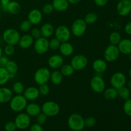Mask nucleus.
Segmentation results:
<instances>
[{
    "mask_svg": "<svg viewBox=\"0 0 131 131\" xmlns=\"http://www.w3.org/2000/svg\"><path fill=\"white\" fill-rule=\"evenodd\" d=\"M28 101L23 94L15 95L13 96L9 102L10 109L16 113L23 112L24 110H25Z\"/></svg>",
    "mask_w": 131,
    "mask_h": 131,
    "instance_id": "f257e3e1",
    "label": "nucleus"
},
{
    "mask_svg": "<svg viewBox=\"0 0 131 131\" xmlns=\"http://www.w3.org/2000/svg\"><path fill=\"white\" fill-rule=\"evenodd\" d=\"M68 126L72 131H81L84 129V118L79 113H73L67 120Z\"/></svg>",
    "mask_w": 131,
    "mask_h": 131,
    "instance_id": "f03ea898",
    "label": "nucleus"
},
{
    "mask_svg": "<svg viewBox=\"0 0 131 131\" xmlns=\"http://www.w3.org/2000/svg\"><path fill=\"white\" fill-rule=\"evenodd\" d=\"M20 35L17 29L14 28H8L5 29L2 35L3 40L6 44L16 46L19 43Z\"/></svg>",
    "mask_w": 131,
    "mask_h": 131,
    "instance_id": "7ed1b4c3",
    "label": "nucleus"
},
{
    "mask_svg": "<svg viewBox=\"0 0 131 131\" xmlns=\"http://www.w3.org/2000/svg\"><path fill=\"white\" fill-rule=\"evenodd\" d=\"M42 112L47 117L57 116L60 111V107L57 102L52 101H46L41 106Z\"/></svg>",
    "mask_w": 131,
    "mask_h": 131,
    "instance_id": "20e7f679",
    "label": "nucleus"
},
{
    "mask_svg": "<svg viewBox=\"0 0 131 131\" xmlns=\"http://www.w3.org/2000/svg\"><path fill=\"white\" fill-rule=\"evenodd\" d=\"M50 70L47 67H40L37 69L34 74V81L37 84H46L50 81L51 76Z\"/></svg>",
    "mask_w": 131,
    "mask_h": 131,
    "instance_id": "39448f33",
    "label": "nucleus"
},
{
    "mask_svg": "<svg viewBox=\"0 0 131 131\" xmlns=\"http://www.w3.org/2000/svg\"><path fill=\"white\" fill-rule=\"evenodd\" d=\"M88 63V60L84 54H78L72 58L70 65L74 68L75 71H81L86 67Z\"/></svg>",
    "mask_w": 131,
    "mask_h": 131,
    "instance_id": "423d86ee",
    "label": "nucleus"
},
{
    "mask_svg": "<svg viewBox=\"0 0 131 131\" xmlns=\"http://www.w3.org/2000/svg\"><path fill=\"white\" fill-rule=\"evenodd\" d=\"M87 29V24L83 19H77L73 22L71 26V33L76 37L84 35Z\"/></svg>",
    "mask_w": 131,
    "mask_h": 131,
    "instance_id": "0eeeda50",
    "label": "nucleus"
},
{
    "mask_svg": "<svg viewBox=\"0 0 131 131\" xmlns=\"http://www.w3.org/2000/svg\"><path fill=\"white\" fill-rule=\"evenodd\" d=\"M55 38H57L61 43L69 42L71 38V31L65 25H60L54 30Z\"/></svg>",
    "mask_w": 131,
    "mask_h": 131,
    "instance_id": "6e6552de",
    "label": "nucleus"
},
{
    "mask_svg": "<svg viewBox=\"0 0 131 131\" xmlns=\"http://www.w3.org/2000/svg\"><path fill=\"white\" fill-rule=\"evenodd\" d=\"M120 54L117 46L110 44L106 47L104 51V58L107 62L112 63L118 60Z\"/></svg>",
    "mask_w": 131,
    "mask_h": 131,
    "instance_id": "1a4fd4ad",
    "label": "nucleus"
},
{
    "mask_svg": "<svg viewBox=\"0 0 131 131\" xmlns=\"http://www.w3.org/2000/svg\"><path fill=\"white\" fill-rule=\"evenodd\" d=\"M17 129L20 130H24L29 127L31 124V116H29L26 113H19L14 120Z\"/></svg>",
    "mask_w": 131,
    "mask_h": 131,
    "instance_id": "9d476101",
    "label": "nucleus"
},
{
    "mask_svg": "<svg viewBox=\"0 0 131 131\" xmlns=\"http://www.w3.org/2000/svg\"><path fill=\"white\" fill-rule=\"evenodd\" d=\"M126 83V75L121 72H117L114 73L110 78V84H111V86L117 90L125 86Z\"/></svg>",
    "mask_w": 131,
    "mask_h": 131,
    "instance_id": "9b49d317",
    "label": "nucleus"
},
{
    "mask_svg": "<svg viewBox=\"0 0 131 131\" xmlns=\"http://www.w3.org/2000/svg\"><path fill=\"white\" fill-rule=\"evenodd\" d=\"M91 89L96 93H101L106 88L105 81L101 75H95L91 79L90 83Z\"/></svg>",
    "mask_w": 131,
    "mask_h": 131,
    "instance_id": "f8f14e48",
    "label": "nucleus"
},
{
    "mask_svg": "<svg viewBox=\"0 0 131 131\" xmlns=\"http://www.w3.org/2000/svg\"><path fill=\"white\" fill-rule=\"evenodd\" d=\"M35 51L38 54H44L49 49V40L47 38L41 37L35 40L33 43Z\"/></svg>",
    "mask_w": 131,
    "mask_h": 131,
    "instance_id": "ddd939ff",
    "label": "nucleus"
},
{
    "mask_svg": "<svg viewBox=\"0 0 131 131\" xmlns=\"http://www.w3.org/2000/svg\"><path fill=\"white\" fill-rule=\"evenodd\" d=\"M116 9L120 16H127L131 12V1L129 0H120L116 5Z\"/></svg>",
    "mask_w": 131,
    "mask_h": 131,
    "instance_id": "4468645a",
    "label": "nucleus"
},
{
    "mask_svg": "<svg viewBox=\"0 0 131 131\" xmlns=\"http://www.w3.org/2000/svg\"><path fill=\"white\" fill-rule=\"evenodd\" d=\"M48 66L54 70H58L64 64V59L60 54H53L47 60Z\"/></svg>",
    "mask_w": 131,
    "mask_h": 131,
    "instance_id": "2eb2a0df",
    "label": "nucleus"
},
{
    "mask_svg": "<svg viewBox=\"0 0 131 131\" xmlns=\"http://www.w3.org/2000/svg\"><path fill=\"white\" fill-rule=\"evenodd\" d=\"M43 14L39 9L35 8L31 10L28 15V20L32 25H37L42 22Z\"/></svg>",
    "mask_w": 131,
    "mask_h": 131,
    "instance_id": "dca6fc26",
    "label": "nucleus"
},
{
    "mask_svg": "<svg viewBox=\"0 0 131 131\" xmlns=\"http://www.w3.org/2000/svg\"><path fill=\"white\" fill-rule=\"evenodd\" d=\"M23 95L28 101H34L39 97L40 93L37 87L29 86L25 88Z\"/></svg>",
    "mask_w": 131,
    "mask_h": 131,
    "instance_id": "f3484780",
    "label": "nucleus"
},
{
    "mask_svg": "<svg viewBox=\"0 0 131 131\" xmlns=\"http://www.w3.org/2000/svg\"><path fill=\"white\" fill-rule=\"evenodd\" d=\"M107 63L104 59H97L93 61L92 63V68L97 74H103L107 69Z\"/></svg>",
    "mask_w": 131,
    "mask_h": 131,
    "instance_id": "a211bd4d",
    "label": "nucleus"
},
{
    "mask_svg": "<svg viewBox=\"0 0 131 131\" xmlns=\"http://www.w3.org/2000/svg\"><path fill=\"white\" fill-rule=\"evenodd\" d=\"M14 96L12 90L7 87H0V104H6L10 101Z\"/></svg>",
    "mask_w": 131,
    "mask_h": 131,
    "instance_id": "6ab92c4d",
    "label": "nucleus"
},
{
    "mask_svg": "<svg viewBox=\"0 0 131 131\" xmlns=\"http://www.w3.org/2000/svg\"><path fill=\"white\" fill-rule=\"evenodd\" d=\"M34 42L35 40L31 36V35L26 33V34L23 35V36H20L18 45L20 48L26 49L29 48L32 46H33Z\"/></svg>",
    "mask_w": 131,
    "mask_h": 131,
    "instance_id": "aec40b11",
    "label": "nucleus"
},
{
    "mask_svg": "<svg viewBox=\"0 0 131 131\" xmlns=\"http://www.w3.org/2000/svg\"><path fill=\"white\" fill-rule=\"evenodd\" d=\"M120 53L129 55L131 53V40L129 38H124L120 40L117 45Z\"/></svg>",
    "mask_w": 131,
    "mask_h": 131,
    "instance_id": "412c9836",
    "label": "nucleus"
},
{
    "mask_svg": "<svg viewBox=\"0 0 131 131\" xmlns=\"http://www.w3.org/2000/svg\"><path fill=\"white\" fill-rule=\"evenodd\" d=\"M26 113L31 117L37 116L38 114L42 112L41 106L39 104L35 102H30L29 104L28 103L26 107L25 108Z\"/></svg>",
    "mask_w": 131,
    "mask_h": 131,
    "instance_id": "4be33fe9",
    "label": "nucleus"
},
{
    "mask_svg": "<svg viewBox=\"0 0 131 131\" xmlns=\"http://www.w3.org/2000/svg\"><path fill=\"white\" fill-rule=\"evenodd\" d=\"M59 50H60L61 56L69 57L74 53V48L71 43L69 42H65L61 43Z\"/></svg>",
    "mask_w": 131,
    "mask_h": 131,
    "instance_id": "5701e85b",
    "label": "nucleus"
},
{
    "mask_svg": "<svg viewBox=\"0 0 131 131\" xmlns=\"http://www.w3.org/2000/svg\"><path fill=\"white\" fill-rule=\"evenodd\" d=\"M54 28L49 23H46L42 24V26L40 28V31L41 34H42V37H44L46 38H49L52 37L54 33Z\"/></svg>",
    "mask_w": 131,
    "mask_h": 131,
    "instance_id": "b1692460",
    "label": "nucleus"
},
{
    "mask_svg": "<svg viewBox=\"0 0 131 131\" xmlns=\"http://www.w3.org/2000/svg\"><path fill=\"white\" fill-rule=\"evenodd\" d=\"M52 5L54 10L58 12H65L69 8V3L67 0H52Z\"/></svg>",
    "mask_w": 131,
    "mask_h": 131,
    "instance_id": "393cba45",
    "label": "nucleus"
},
{
    "mask_svg": "<svg viewBox=\"0 0 131 131\" xmlns=\"http://www.w3.org/2000/svg\"><path fill=\"white\" fill-rule=\"evenodd\" d=\"M6 11L12 15H17L21 11V6L17 1H10L7 5Z\"/></svg>",
    "mask_w": 131,
    "mask_h": 131,
    "instance_id": "a878e982",
    "label": "nucleus"
},
{
    "mask_svg": "<svg viewBox=\"0 0 131 131\" xmlns=\"http://www.w3.org/2000/svg\"><path fill=\"white\" fill-rule=\"evenodd\" d=\"M102 93L104 97L108 101H112L118 97V90L112 86L105 88Z\"/></svg>",
    "mask_w": 131,
    "mask_h": 131,
    "instance_id": "bb28decb",
    "label": "nucleus"
},
{
    "mask_svg": "<svg viewBox=\"0 0 131 131\" xmlns=\"http://www.w3.org/2000/svg\"><path fill=\"white\" fill-rule=\"evenodd\" d=\"M63 80V76L60 70H55L51 73L50 81L54 85H59L61 84Z\"/></svg>",
    "mask_w": 131,
    "mask_h": 131,
    "instance_id": "cd10ccee",
    "label": "nucleus"
},
{
    "mask_svg": "<svg viewBox=\"0 0 131 131\" xmlns=\"http://www.w3.org/2000/svg\"><path fill=\"white\" fill-rule=\"evenodd\" d=\"M10 79V74L5 67H0V86L6 84Z\"/></svg>",
    "mask_w": 131,
    "mask_h": 131,
    "instance_id": "c85d7f7f",
    "label": "nucleus"
},
{
    "mask_svg": "<svg viewBox=\"0 0 131 131\" xmlns=\"http://www.w3.org/2000/svg\"><path fill=\"white\" fill-rule=\"evenodd\" d=\"M130 90L125 86L118 90V97H120L124 101H126V100L130 99Z\"/></svg>",
    "mask_w": 131,
    "mask_h": 131,
    "instance_id": "c756f323",
    "label": "nucleus"
},
{
    "mask_svg": "<svg viewBox=\"0 0 131 131\" xmlns=\"http://www.w3.org/2000/svg\"><path fill=\"white\" fill-rule=\"evenodd\" d=\"M60 71L63 77H69L74 74L75 70L70 64H63L60 68Z\"/></svg>",
    "mask_w": 131,
    "mask_h": 131,
    "instance_id": "7c9ffc66",
    "label": "nucleus"
},
{
    "mask_svg": "<svg viewBox=\"0 0 131 131\" xmlns=\"http://www.w3.org/2000/svg\"><path fill=\"white\" fill-rule=\"evenodd\" d=\"M25 90L24 84L20 81H16L12 85V90L13 93L15 95H22L24 93V91Z\"/></svg>",
    "mask_w": 131,
    "mask_h": 131,
    "instance_id": "2f4dec72",
    "label": "nucleus"
},
{
    "mask_svg": "<svg viewBox=\"0 0 131 131\" xmlns=\"http://www.w3.org/2000/svg\"><path fill=\"white\" fill-rule=\"evenodd\" d=\"M122 40V36L120 33L118 31H113L110 33L109 37V41L110 44L117 46Z\"/></svg>",
    "mask_w": 131,
    "mask_h": 131,
    "instance_id": "473e14b6",
    "label": "nucleus"
},
{
    "mask_svg": "<svg viewBox=\"0 0 131 131\" xmlns=\"http://www.w3.org/2000/svg\"><path fill=\"white\" fill-rule=\"evenodd\" d=\"M5 69L7 70L10 74H16L19 70V67H18L17 63L13 60H10L5 66Z\"/></svg>",
    "mask_w": 131,
    "mask_h": 131,
    "instance_id": "72a5a7b5",
    "label": "nucleus"
},
{
    "mask_svg": "<svg viewBox=\"0 0 131 131\" xmlns=\"http://www.w3.org/2000/svg\"><path fill=\"white\" fill-rule=\"evenodd\" d=\"M83 20L86 24H93L98 20V15L95 12H89L84 16Z\"/></svg>",
    "mask_w": 131,
    "mask_h": 131,
    "instance_id": "f704fd0d",
    "label": "nucleus"
},
{
    "mask_svg": "<svg viewBox=\"0 0 131 131\" xmlns=\"http://www.w3.org/2000/svg\"><path fill=\"white\" fill-rule=\"evenodd\" d=\"M60 44H61V42L55 37L49 40V47L52 51H56L59 49Z\"/></svg>",
    "mask_w": 131,
    "mask_h": 131,
    "instance_id": "c9c22d12",
    "label": "nucleus"
},
{
    "mask_svg": "<svg viewBox=\"0 0 131 131\" xmlns=\"http://www.w3.org/2000/svg\"><path fill=\"white\" fill-rule=\"evenodd\" d=\"M32 24H31L30 22L27 19V20H24L22 22L19 26V29L23 33H26V32L29 31L31 29Z\"/></svg>",
    "mask_w": 131,
    "mask_h": 131,
    "instance_id": "e433bc0d",
    "label": "nucleus"
},
{
    "mask_svg": "<svg viewBox=\"0 0 131 131\" xmlns=\"http://www.w3.org/2000/svg\"><path fill=\"white\" fill-rule=\"evenodd\" d=\"M123 110L125 115L131 117V98L125 101L123 105Z\"/></svg>",
    "mask_w": 131,
    "mask_h": 131,
    "instance_id": "4c0bfd02",
    "label": "nucleus"
},
{
    "mask_svg": "<svg viewBox=\"0 0 131 131\" xmlns=\"http://www.w3.org/2000/svg\"><path fill=\"white\" fill-rule=\"evenodd\" d=\"M3 51L4 54L6 55V56H11L15 52V46H12V45H9L6 44L5 46L4 49H3Z\"/></svg>",
    "mask_w": 131,
    "mask_h": 131,
    "instance_id": "58836bf2",
    "label": "nucleus"
},
{
    "mask_svg": "<svg viewBox=\"0 0 131 131\" xmlns=\"http://www.w3.org/2000/svg\"><path fill=\"white\" fill-rule=\"evenodd\" d=\"M38 88V91H39L40 95L47 96V95H49L50 92V88L47 83L46 84H40V85H39V87Z\"/></svg>",
    "mask_w": 131,
    "mask_h": 131,
    "instance_id": "ea45409f",
    "label": "nucleus"
},
{
    "mask_svg": "<svg viewBox=\"0 0 131 131\" xmlns=\"http://www.w3.org/2000/svg\"><path fill=\"white\" fill-rule=\"evenodd\" d=\"M97 120L93 116H88L84 119V125L88 128H91L94 127L96 125Z\"/></svg>",
    "mask_w": 131,
    "mask_h": 131,
    "instance_id": "a19ab883",
    "label": "nucleus"
},
{
    "mask_svg": "<svg viewBox=\"0 0 131 131\" xmlns=\"http://www.w3.org/2000/svg\"><path fill=\"white\" fill-rule=\"evenodd\" d=\"M54 10V9L52 3H47L43 5L42 7V14H46V15H49L53 12Z\"/></svg>",
    "mask_w": 131,
    "mask_h": 131,
    "instance_id": "79ce46f5",
    "label": "nucleus"
},
{
    "mask_svg": "<svg viewBox=\"0 0 131 131\" xmlns=\"http://www.w3.org/2000/svg\"><path fill=\"white\" fill-rule=\"evenodd\" d=\"M47 116L42 112H41L40 113L38 114V115L36 116V121H37V124H40V125H42L43 124H46V122H47Z\"/></svg>",
    "mask_w": 131,
    "mask_h": 131,
    "instance_id": "37998d69",
    "label": "nucleus"
},
{
    "mask_svg": "<svg viewBox=\"0 0 131 131\" xmlns=\"http://www.w3.org/2000/svg\"><path fill=\"white\" fill-rule=\"evenodd\" d=\"M30 35L34 40L38 39V38L42 37V34H41L40 29L38 28H33L31 29Z\"/></svg>",
    "mask_w": 131,
    "mask_h": 131,
    "instance_id": "c03bdc74",
    "label": "nucleus"
},
{
    "mask_svg": "<svg viewBox=\"0 0 131 131\" xmlns=\"http://www.w3.org/2000/svg\"><path fill=\"white\" fill-rule=\"evenodd\" d=\"M5 130L6 131H15L16 130L17 127L14 122H8L5 125Z\"/></svg>",
    "mask_w": 131,
    "mask_h": 131,
    "instance_id": "a18cd8bd",
    "label": "nucleus"
},
{
    "mask_svg": "<svg viewBox=\"0 0 131 131\" xmlns=\"http://www.w3.org/2000/svg\"><path fill=\"white\" fill-rule=\"evenodd\" d=\"M9 61V58L6 55H3L0 58V67H5L7 64L8 61Z\"/></svg>",
    "mask_w": 131,
    "mask_h": 131,
    "instance_id": "49530a36",
    "label": "nucleus"
},
{
    "mask_svg": "<svg viewBox=\"0 0 131 131\" xmlns=\"http://www.w3.org/2000/svg\"><path fill=\"white\" fill-rule=\"evenodd\" d=\"M29 131H43V128H42V125L36 123L30 127Z\"/></svg>",
    "mask_w": 131,
    "mask_h": 131,
    "instance_id": "de8ad7c7",
    "label": "nucleus"
},
{
    "mask_svg": "<svg viewBox=\"0 0 131 131\" xmlns=\"http://www.w3.org/2000/svg\"><path fill=\"white\" fill-rule=\"evenodd\" d=\"M95 4L99 7H103L107 5L108 0H93Z\"/></svg>",
    "mask_w": 131,
    "mask_h": 131,
    "instance_id": "09e8293b",
    "label": "nucleus"
},
{
    "mask_svg": "<svg viewBox=\"0 0 131 131\" xmlns=\"http://www.w3.org/2000/svg\"><path fill=\"white\" fill-rule=\"evenodd\" d=\"M124 31L127 35L131 36V20L125 24L124 26Z\"/></svg>",
    "mask_w": 131,
    "mask_h": 131,
    "instance_id": "8fccbe9b",
    "label": "nucleus"
},
{
    "mask_svg": "<svg viewBox=\"0 0 131 131\" xmlns=\"http://www.w3.org/2000/svg\"><path fill=\"white\" fill-rule=\"evenodd\" d=\"M10 1V0H0V3H1V6L3 10L6 11V7Z\"/></svg>",
    "mask_w": 131,
    "mask_h": 131,
    "instance_id": "3c124183",
    "label": "nucleus"
},
{
    "mask_svg": "<svg viewBox=\"0 0 131 131\" xmlns=\"http://www.w3.org/2000/svg\"><path fill=\"white\" fill-rule=\"evenodd\" d=\"M68 2L69 3V4H71V5H75V4H78L80 2L81 0H67Z\"/></svg>",
    "mask_w": 131,
    "mask_h": 131,
    "instance_id": "603ef678",
    "label": "nucleus"
},
{
    "mask_svg": "<svg viewBox=\"0 0 131 131\" xmlns=\"http://www.w3.org/2000/svg\"><path fill=\"white\" fill-rule=\"evenodd\" d=\"M127 87L130 90H131V79L130 81H129L127 83Z\"/></svg>",
    "mask_w": 131,
    "mask_h": 131,
    "instance_id": "864d4df0",
    "label": "nucleus"
},
{
    "mask_svg": "<svg viewBox=\"0 0 131 131\" xmlns=\"http://www.w3.org/2000/svg\"><path fill=\"white\" fill-rule=\"evenodd\" d=\"M3 55V49L2 47L0 46V58Z\"/></svg>",
    "mask_w": 131,
    "mask_h": 131,
    "instance_id": "5fc2aeb1",
    "label": "nucleus"
},
{
    "mask_svg": "<svg viewBox=\"0 0 131 131\" xmlns=\"http://www.w3.org/2000/svg\"><path fill=\"white\" fill-rule=\"evenodd\" d=\"M129 78H130L131 79V67L130 68V69H129Z\"/></svg>",
    "mask_w": 131,
    "mask_h": 131,
    "instance_id": "6e6d98bb",
    "label": "nucleus"
},
{
    "mask_svg": "<svg viewBox=\"0 0 131 131\" xmlns=\"http://www.w3.org/2000/svg\"><path fill=\"white\" fill-rule=\"evenodd\" d=\"M129 60H130V61L131 62V53L129 54Z\"/></svg>",
    "mask_w": 131,
    "mask_h": 131,
    "instance_id": "4d7b16f0",
    "label": "nucleus"
},
{
    "mask_svg": "<svg viewBox=\"0 0 131 131\" xmlns=\"http://www.w3.org/2000/svg\"><path fill=\"white\" fill-rule=\"evenodd\" d=\"M129 18H130V20H131V12L130 13V14H129Z\"/></svg>",
    "mask_w": 131,
    "mask_h": 131,
    "instance_id": "13d9d810",
    "label": "nucleus"
},
{
    "mask_svg": "<svg viewBox=\"0 0 131 131\" xmlns=\"http://www.w3.org/2000/svg\"><path fill=\"white\" fill-rule=\"evenodd\" d=\"M1 12H0V20H1Z\"/></svg>",
    "mask_w": 131,
    "mask_h": 131,
    "instance_id": "bf43d9fd",
    "label": "nucleus"
},
{
    "mask_svg": "<svg viewBox=\"0 0 131 131\" xmlns=\"http://www.w3.org/2000/svg\"><path fill=\"white\" fill-rule=\"evenodd\" d=\"M116 1H120V0H116Z\"/></svg>",
    "mask_w": 131,
    "mask_h": 131,
    "instance_id": "052dcab7",
    "label": "nucleus"
},
{
    "mask_svg": "<svg viewBox=\"0 0 131 131\" xmlns=\"http://www.w3.org/2000/svg\"><path fill=\"white\" fill-rule=\"evenodd\" d=\"M129 1H131V0H129Z\"/></svg>",
    "mask_w": 131,
    "mask_h": 131,
    "instance_id": "680f3d73",
    "label": "nucleus"
}]
</instances>
